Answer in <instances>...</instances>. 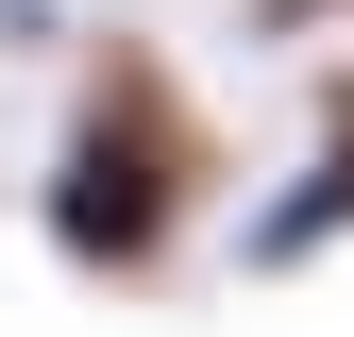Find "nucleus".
Instances as JSON below:
<instances>
[{
    "mask_svg": "<svg viewBox=\"0 0 354 337\" xmlns=\"http://www.w3.org/2000/svg\"><path fill=\"white\" fill-rule=\"evenodd\" d=\"M219 186V118H203V84L152 51V34H102L84 51V102H68V135H51V253L68 270H102V287H136L169 236H186V202Z\"/></svg>",
    "mask_w": 354,
    "mask_h": 337,
    "instance_id": "nucleus-1",
    "label": "nucleus"
},
{
    "mask_svg": "<svg viewBox=\"0 0 354 337\" xmlns=\"http://www.w3.org/2000/svg\"><path fill=\"white\" fill-rule=\"evenodd\" d=\"M354 236V68L321 84V152H304V186L253 220V270H304V253H337Z\"/></svg>",
    "mask_w": 354,
    "mask_h": 337,
    "instance_id": "nucleus-2",
    "label": "nucleus"
},
{
    "mask_svg": "<svg viewBox=\"0 0 354 337\" xmlns=\"http://www.w3.org/2000/svg\"><path fill=\"white\" fill-rule=\"evenodd\" d=\"M253 34H354V0H253Z\"/></svg>",
    "mask_w": 354,
    "mask_h": 337,
    "instance_id": "nucleus-3",
    "label": "nucleus"
},
{
    "mask_svg": "<svg viewBox=\"0 0 354 337\" xmlns=\"http://www.w3.org/2000/svg\"><path fill=\"white\" fill-rule=\"evenodd\" d=\"M34 17H51V0H0V34H34Z\"/></svg>",
    "mask_w": 354,
    "mask_h": 337,
    "instance_id": "nucleus-4",
    "label": "nucleus"
}]
</instances>
